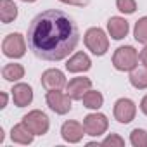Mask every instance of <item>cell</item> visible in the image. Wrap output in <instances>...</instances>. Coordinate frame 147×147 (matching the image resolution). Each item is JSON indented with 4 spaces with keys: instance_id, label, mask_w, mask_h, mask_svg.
I'll return each mask as SVG.
<instances>
[{
    "instance_id": "6da1fadb",
    "label": "cell",
    "mask_w": 147,
    "mask_h": 147,
    "mask_svg": "<svg viewBox=\"0 0 147 147\" xmlns=\"http://www.w3.org/2000/svg\"><path fill=\"white\" fill-rule=\"evenodd\" d=\"M80 40L78 26L66 12L45 11L28 28V47L43 61H62L76 49Z\"/></svg>"
},
{
    "instance_id": "7a4b0ae2",
    "label": "cell",
    "mask_w": 147,
    "mask_h": 147,
    "mask_svg": "<svg viewBox=\"0 0 147 147\" xmlns=\"http://www.w3.org/2000/svg\"><path fill=\"white\" fill-rule=\"evenodd\" d=\"M138 64V52L131 45L118 47L113 55V66L118 71H131Z\"/></svg>"
},
{
    "instance_id": "3957f363",
    "label": "cell",
    "mask_w": 147,
    "mask_h": 147,
    "mask_svg": "<svg viewBox=\"0 0 147 147\" xmlns=\"http://www.w3.org/2000/svg\"><path fill=\"white\" fill-rule=\"evenodd\" d=\"M83 42H85L87 49L95 55H104L109 49V40H107L104 30H100V28L87 30V33L83 36Z\"/></svg>"
},
{
    "instance_id": "277c9868",
    "label": "cell",
    "mask_w": 147,
    "mask_h": 147,
    "mask_svg": "<svg viewBox=\"0 0 147 147\" xmlns=\"http://www.w3.org/2000/svg\"><path fill=\"white\" fill-rule=\"evenodd\" d=\"M2 52L4 55L11 59H19L26 52V42L21 33H9L2 42Z\"/></svg>"
},
{
    "instance_id": "5b68a950",
    "label": "cell",
    "mask_w": 147,
    "mask_h": 147,
    "mask_svg": "<svg viewBox=\"0 0 147 147\" xmlns=\"http://www.w3.org/2000/svg\"><path fill=\"white\" fill-rule=\"evenodd\" d=\"M23 123L35 135H43V133L49 131V118H47L45 113H42L38 109L30 111L28 114H24L23 116Z\"/></svg>"
},
{
    "instance_id": "8992f818",
    "label": "cell",
    "mask_w": 147,
    "mask_h": 147,
    "mask_svg": "<svg viewBox=\"0 0 147 147\" xmlns=\"http://www.w3.org/2000/svg\"><path fill=\"white\" fill-rule=\"evenodd\" d=\"M45 100H47V106L57 114H66L71 111V100L73 99L67 94H62L61 90H49Z\"/></svg>"
},
{
    "instance_id": "52a82bcc",
    "label": "cell",
    "mask_w": 147,
    "mask_h": 147,
    "mask_svg": "<svg viewBox=\"0 0 147 147\" xmlns=\"http://www.w3.org/2000/svg\"><path fill=\"white\" fill-rule=\"evenodd\" d=\"M83 126H85V131L87 135H92V137H100L102 133L107 131V126H109V121L104 114L100 113H92L88 116L83 118Z\"/></svg>"
},
{
    "instance_id": "ba28073f",
    "label": "cell",
    "mask_w": 147,
    "mask_h": 147,
    "mask_svg": "<svg viewBox=\"0 0 147 147\" xmlns=\"http://www.w3.org/2000/svg\"><path fill=\"white\" fill-rule=\"evenodd\" d=\"M135 114H137V106H135L133 100H130V99H119V100H116V104H114V118L119 123L126 125V123L133 121Z\"/></svg>"
},
{
    "instance_id": "9c48e42d",
    "label": "cell",
    "mask_w": 147,
    "mask_h": 147,
    "mask_svg": "<svg viewBox=\"0 0 147 147\" xmlns=\"http://www.w3.org/2000/svg\"><path fill=\"white\" fill-rule=\"evenodd\" d=\"M92 87V80L78 76V78H73L67 85H66V94L73 99V100H82L83 95L90 90Z\"/></svg>"
},
{
    "instance_id": "30bf717a",
    "label": "cell",
    "mask_w": 147,
    "mask_h": 147,
    "mask_svg": "<svg viewBox=\"0 0 147 147\" xmlns=\"http://www.w3.org/2000/svg\"><path fill=\"white\" fill-rule=\"evenodd\" d=\"M85 133H87V131H85V126L80 125L78 121H66V123L62 125V128H61L62 138H64L66 142H69V144L80 142Z\"/></svg>"
},
{
    "instance_id": "8fae6325",
    "label": "cell",
    "mask_w": 147,
    "mask_h": 147,
    "mask_svg": "<svg viewBox=\"0 0 147 147\" xmlns=\"http://www.w3.org/2000/svg\"><path fill=\"white\" fill-rule=\"evenodd\" d=\"M42 85L47 90H61L62 87H66V76L64 73L59 69H47L42 75Z\"/></svg>"
},
{
    "instance_id": "7c38bea8",
    "label": "cell",
    "mask_w": 147,
    "mask_h": 147,
    "mask_svg": "<svg viewBox=\"0 0 147 147\" xmlns=\"http://www.w3.org/2000/svg\"><path fill=\"white\" fill-rule=\"evenodd\" d=\"M12 100L18 107H26L33 100V88L28 83H18L12 88Z\"/></svg>"
},
{
    "instance_id": "4fadbf2b",
    "label": "cell",
    "mask_w": 147,
    "mask_h": 147,
    "mask_svg": "<svg viewBox=\"0 0 147 147\" xmlns=\"http://www.w3.org/2000/svg\"><path fill=\"white\" fill-rule=\"evenodd\" d=\"M92 67V61L85 52H76L75 55H71L69 61L66 62V69L69 73H85Z\"/></svg>"
},
{
    "instance_id": "5bb4252c",
    "label": "cell",
    "mask_w": 147,
    "mask_h": 147,
    "mask_svg": "<svg viewBox=\"0 0 147 147\" xmlns=\"http://www.w3.org/2000/svg\"><path fill=\"white\" fill-rule=\"evenodd\" d=\"M128 30H130V26L125 18L114 16L107 21V31H109L111 38H114V40H123L128 35Z\"/></svg>"
},
{
    "instance_id": "9a60e30c",
    "label": "cell",
    "mask_w": 147,
    "mask_h": 147,
    "mask_svg": "<svg viewBox=\"0 0 147 147\" xmlns=\"http://www.w3.org/2000/svg\"><path fill=\"white\" fill-rule=\"evenodd\" d=\"M33 137H35V133H31V131L24 126L23 121H21L19 125L12 126V131H11V138H12V142H16V144H23V145H28V144L33 142Z\"/></svg>"
},
{
    "instance_id": "2e32d148",
    "label": "cell",
    "mask_w": 147,
    "mask_h": 147,
    "mask_svg": "<svg viewBox=\"0 0 147 147\" xmlns=\"http://www.w3.org/2000/svg\"><path fill=\"white\" fill-rule=\"evenodd\" d=\"M18 18V7L12 0H0V19L2 23L9 24Z\"/></svg>"
},
{
    "instance_id": "e0dca14e",
    "label": "cell",
    "mask_w": 147,
    "mask_h": 147,
    "mask_svg": "<svg viewBox=\"0 0 147 147\" xmlns=\"http://www.w3.org/2000/svg\"><path fill=\"white\" fill-rule=\"evenodd\" d=\"M130 83L138 88V90H144L147 88V67L145 66H137L135 69L130 71Z\"/></svg>"
},
{
    "instance_id": "ac0fdd59",
    "label": "cell",
    "mask_w": 147,
    "mask_h": 147,
    "mask_svg": "<svg viewBox=\"0 0 147 147\" xmlns=\"http://www.w3.org/2000/svg\"><path fill=\"white\" fill-rule=\"evenodd\" d=\"M2 76L7 82H18V80H21L24 76V67L21 64H16V62L5 64L4 69H2Z\"/></svg>"
},
{
    "instance_id": "d6986e66",
    "label": "cell",
    "mask_w": 147,
    "mask_h": 147,
    "mask_svg": "<svg viewBox=\"0 0 147 147\" xmlns=\"http://www.w3.org/2000/svg\"><path fill=\"white\" fill-rule=\"evenodd\" d=\"M82 100H83V106L88 107V109H99V107H102V104H104V97H102V94L97 92V90H88V92L83 95Z\"/></svg>"
},
{
    "instance_id": "ffe728a7",
    "label": "cell",
    "mask_w": 147,
    "mask_h": 147,
    "mask_svg": "<svg viewBox=\"0 0 147 147\" xmlns=\"http://www.w3.org/2000/svg\"><path fill=\"white\" fill-rule=\"evenodd\" d=\"M133 36L138 43H144L147 45V16L140 18L137 23H135V28H133Z\"/></svg>"
},
{
    "instance_id": "44dd1931",
    "label": "cell",
    "mask_w": 147,
    "mask_h": 147,
    "mask_svg": "<svg viewBox=\"0 0 147 147\" xmlns=\"http://www.w3.org/2000/svg\"><path fill=\"white\" fill-rule=\"evenodd\" d=\"M130 142L133 147H147V131L142 128H135L130 135Z\"/></svg>"
},
{
    "instance_id": "7402d4cb",
    "label": "cell",
    "mask_w": 147,
    "mask_h": 147,
    "mask_svg": "<svg viewBox=\"0 0 147 147\" xmlns=\"http://www.w3.org/2000/svg\"><path fill=\"white\" fill-rule=\"evenodd\" d=\"M116 7L123 14H133L137 11V2L135 0H116Z\"/></svg>"
},
{
    "instance_id": "603a6c76",
    "label": "cell",
    "mask_w": 147,
    "mask_h": 147,
    "mask_svg": "<svg viewBox=\"0 0 147 147\" xmlns=\"http://www.w3.org/2000/svg\"><path fill=\"white\" fill-rule=\"evenodd\" d=\"M100 145H102V147H109V145H111V147H123V145H125V140H123L119 135L111 133L107 138H104V140H102V144H100Z\"/></svg>"
},
{
    "instance_id": "cb8c5ba5",
    "label": "cell",
    "mask_w": 147,
    "mask_h": 147,
    "mask_svg": "<svg viewBox=\"0 0 147 147\" xmlns=\"http://www.w3.org/2000/svg\"><path fill=\"white\" fill-rule=\"evenodd\" d=\"M62 4H69V5H76V7H85L88 5V0H59Z\"/></svg>"
},
{
    "instance_id": "d4e9b609",
    "label": "cell",
    "mask_w": 147,
    "mask_h": 147,
    "mask_svg": "<svg viewBox=\"0 0 147 147\" xmlns=\"http://www.w3.org/2000/svg\"><path fill=\"white\" fill-rule=\"evenodd\" d=\"M138 59H140V62H142V66H145L147 67V45L142 49V52H140V55H138Z\"/></svg>"
},
{
    "instance_id": "484cf974",
    "label": "cell",
    "mask_w": 147,
    "mask_h": 147,
    "mask_svg": "<svg viewBox=\"0 0 147 147\" xmlns=\"http://www.w3.org/2000/svg\"><path fill=\"white\" fill-rule=\"evenodd\" d=\"M0 100H2V102H0V107L4 109V107L7 106V94H5V92H2V94H0Z\"/></svg>"
},
{
    "instance_id": "4316f807",
    "label": "cell",
    "mask_w": 147,
    "mask_h": 147,
    "mask_svg": "<svg viewBox=\"0 0 147 147\" xmlns=\"http://www.w3.org/2000/svg\"><path fill=\"white\" fill-rule=\"evenodd\" d=\"M140 109H142L144 114H147V95L142 99V102H140Z\"/></svg>"
},
{
    "instance_id": "83f0119b",
    "label": "cell",
    "mask_w": 147,
    "mask_h": 147,
    "mask_svg": "<svg viewBox=\"0 0 147 147\" xmlns=\"http://www.w3.org/2000/svg\"><path fill=\"white\" fill-rule=\"evenodd\" d=\"M23 2H28V4H31V2H36V0H23Z\"/></svg>"
}]
</instances>
